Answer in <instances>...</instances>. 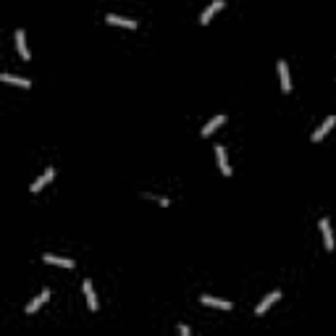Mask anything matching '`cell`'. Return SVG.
Segmentation results:
<instances>
[{"mask_svg": "<svg viewBox=\"0 0 336 336\" xmlns=\"http://www.w3.org/2000/svg\"><path fill=\"white\" fill-rule=\"evenodd\" d=\"M334 126H336V116H328V118L323 121V124H320V126H318V129H315V132H313V142H320V139L326 137L328 132H331Z\"/></svg>", "mask_w": 336, "mask_h": 336, "instance_id": "cell-1", "label": "cell"}, {"mask_svg": "<svg viewBox=\"0 0 336 336\" xmlns=\"http://www.w3.org/2000/svg\"><path fill=\"white\" fill-rule=\"evenodd\" d=\"M279 297H281V292H279V289H273V292H270L266 300H263L260 305L255 307V315H266V313H268V307L273 305V302H279Z\"/></svg>", "mask_w": 336, "mask_h": 336, "instance_id": "cell-2", "label": "cell"}, {"mask_svg": "<svg viewBox=\"0 0 336 336\" xmlns=\"http://www.w3.org/2000/svg\"><path fill=\"white\" fill-rule=\"evenodd\" d=\"M105 24H113V27H126V29H137V21H129V18L116 16V14H108L105 16Z\"/></svg>", "mask_w": 336, "mask_h": 336, "instance_id": "cell-3", "label": "cell"}, {"mask_svg": "<svg viewBox=\"0 0 336 336\" xmlns=\"http://www.w3.org/2000/svg\"><path fill=\"white\" fill-rule=\"evenodd\" d=\"M53 176H55L53 168H45V173H42L40 179H37L34 184H32V192H42V186H48L50 182H53Z\"/></svg>", "mask_w": 336, "mask_h": 336, "instance_id": "cell-4", "label": "cell"}, {"mask_svg": "<svg viewBox=\"0 0 336 336\" xmlns=\"http://www.w3.org/2000/svg\"><path fill=\"white\" fill-rule=\"evenodd\" d=\"M279 79H281V89H284V92H289V89H292V79H289L286 61H279Z\"/></svg>", "mask_w": 336, "mask_h": 336, "instance_id": "cell-5", "label": "cell"}, {"mask_svg": "<svg viewBox=\"0 0 336 336\" xmlns=\"http://www.w3.org/2000/svg\"><path fill=\"white\" fill-rule=\"evenodd\" d=\"M221 8H223V0H213L208 8H205V14H202V18H200V24H210V18L216 16Z\"/></svg>", "mask_w": 336, "mask_h": 336, "instance_id": "cell-6", "label": "cell"}, {"mask_svg": "<svg viewBox=\"0 0 336 336\" xmlns=\"http://www.w3.org/2000/svg\"><path fill=\"white\" fill-rule=\"evenodd\" d=\"M318 226H320V231H323V242H326V250H334V231H331V223H328V218H323Z\"/></svg>", "mask_w": 336, "mask_h": 336, "instance_id": "cell-7", "label": "cell"}, {"mask_svg": "<svg viewBox=\"0 0 336 336\" xmlns=\"http://www.w3.org/2000/svg\"><path fill=\"white\" fill-rule=\"evenodd\" d=\"M200 302H202V305H210V307L231 310V302H226V300H218V297H210V294H202V297H200Z\"/></svg>", "mask_w": 336, "mask_h": 336, "instance_id": "cell-8", "label": "cell"}, {"mask_svg": "<svg viewBox=\"0 0 336 336\" xmlns=\"http://www.w3.org/2000/svg\"><path fill=\"white\" fill-rule=\"evenodd\" d=\"M48 297H50V292H48V289H42V294H37L34 300H32L29 305H27V313H29V315H32V313H37V310H40L45 302H48Z\"/></svg>", "mask_w": 336, "mask_h": 336, "instance_id": "cell-9", "label": "cell"}, {"mask_svg": "<svg viewBox=\"0 0 336 336\" xmlns=\"http://www.w3.org/2000/svg\"><path fill=\"white\" fill-rule=\"evenodd\" d=\"M216 160H218V166H221L223 176H231V166H229V160H226V150H223L221 145L216 147Z\"/></svg>", "mask_w": 336, "mask_h": 336, "instance_id": "cell-10", "label": "cell"}, {"mask_svg": "<svg viewBox=\"0 0 336 336\" xmlns=\"http://www.w3.org/2000/svg\"><path fill=\"white\" fill-rule=\"evenodd\" d=\"M16 48H18V53H21L24 61H29V48H27V34H24V29L16 32Z\"/></svg>", "mask_w": 336, "mask_h": 336, "instance_id": "cell-11", "label": "cell"}, {"mask_svg": "<svg viewBox=\"0 0 336 336\" xmlns=\"http://www.w3.org/2000/svg\"><path fill=\"white\" fill-rule=\"evenodd\" d=\"M82 292H84V297H87V305H89V310H98V300H95L92 284H89V281H84V284H82Z\"/></svg>", "mask_w": 336, "mask_h": 336, "instance_id": "cell-12", "label": "cell"}, {"mask_svg": "<svg viewBox=\"0 0 336 336\" xmlns=\"http://www.w3.org/2000/svg\"><path fill=\"white\" fill-rule=\"evenodd\" d=\"M0 82H5V84H16V87H21V89H29V87H32V82H29V79H18V76H11V74H3V76H0Z\"/></svg>", "mask_w": 336, "mask_h": 336, "instance_id": "cell-13", "label": "cell"}, {"mask_svg": "<svg viewBox=\"0 0 336 336\" xmlns=\"http://www.w3.org/2000/svg\"><path fill=\"white\" fill-rule=\"evenodd\" d=\"M223 121H226V116H216V118H210L208 126H202V137H210V134L216 132V129L223 124Z\"/></svg>", "mask_w": 336, "mask_h": 336, "instance_id": "cell-14", "label": "cell"}, {"mask_svg": "<svg viewBox=\"0 0 336 336\" xmlns=\"http://www.w3.org/2000/svg\"><path fill=\"white\" fill-rule=\"evenodd\" d=\"M45 263L61 266V268H74V260H68V257H55V255H45Z\"/></svg>", "mask_w": 336, "mask_h": 336, "instance_id": "cell-15", "label": "cell"}]
</instances>
